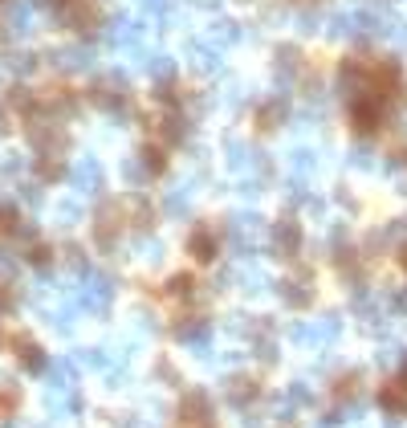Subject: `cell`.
<instances>
[{
	"instance_id": "ac0fdd59",
	"label": "cell",
	"mask_w": 407,
	"mask_h": 428,
	"mask_svg": "<svg viewBox=\"0 0 407 428\" xmlns=\"http://www.w3.org/2000/svg\"><path fill=\"white\" fill-rule=\"evenodd\" d=\"M143 66L151 78H171L176 74V62L167 57V53H143Z\"/></svg>"
},
{
	"instance_id": "8992f818",
	"label": "cell",
	"mask_w": 407,
	"mask_h": 428,
	"mask_svg": "<svg viewBox=\"0 0 407 428\" xmlns=\"http://www.w3.org/2000/svg\"><path fill=\"white\" fill-rule=\"evenodd\" d=\"M350 118H355V131H374L379 118H383V98L379 94H358Z\"/></svg>"
},
{
	"instance_id": "8d00e7d4",
	"label": "cell",
	"mask_w": 407,
	"mask_h": 428,
	"mask_svg": "<svg viewBox=\"0 0 407 428\" xmlns=\"http://www.w3.org/2000/svg\"><path fill=\"white\" fill-rule=\"evenodd\" d=\"M387 167H391V171H403V167H407V155H403V151H395V155L387 159Z\"/></svg>"
},
{
	"instance_id": "f546056e",
	"label": "cell",
	"mask_w": 407,
	"mask_h": 428,
	"mask_svg": "<svg viewBox=\"0 0 407 428\" xmlns=\"http://www.w3.org/2000/svg\"><path fill=\"white\" fill-rule=\"evenodd\" d=\"M13 106H21V111H33V106H37V98H33V90H25V86H16L13 90Z\"/></svg>"
},
{
	"instance_id": "d6a6232c",
	"label": "cell",
	"mask_w": 407,
	"mask_h": 428,
	"mask_svg": "<svg viewBox=\"0 0 407 428\" xmlns=\"http://www.w3.org/2000/svg\"><path fill=\"white\" fill-rule=\"evenodd\" d=\"M143 9L151 17H167V13H171V0H143Z\"/></svg>"
},
{
	"instance_id": "7402d4cb",
	"label": "cell",
	"mask_w": 407,
	"mask_h": 428,
	"mask_svg": "<svg viewBox=\"0 0 407 428\" xmlns=\"http://www.w3.org/2000/svg\"><path fill=\"white\" fill-rule=\"evenodd\" d=\"M16 351H21V359H25V367H33V371H45V355H41V347L37 343H16Z\"/></svg>"
},
{
	"instance_id": "ba28073f",
	"label": "cell",
	"mask_w": 407,
	"mask_h": 428,
	"mask_svg": "<svg viewBox=\"0 0 407 428\" xmlns=\"http://www.w3.org/2000/svg\"><path fill=\"white\" fill-rule=\"evenodd\" d=\"M224 395H228V404L248 408V404L260 395V383H257V379H248V376H228L224 379Z\"/></svg>"
},
{
	"instance_id": "7c38bea8",
	"label": "cell",
	"mask_w": 407,
	"mask_h": 428,
	"mask_svg": "<svg viewBox=\"0 0 407 428\" xmlns=\"http://www.w3.org/2000/svg\"><path fill=\"white\" fill-rule=\"evenodd\" d=\"M318 167H322V159H318V151H314V147H306V143H302V147L290 151V171L297 176V180H309Z\"/></svg>"
},
{
	"instance_id": "4316f807",
	"label": "cell",
	"mask_w": 407,
	"mask_h": 428,
	"mask_svg": "<svg viewBox=\"0 0 407 428\" xmlns=\"http://www.w3.org/2000/svg\"><path fill=\"white\" fill-rule=\"evenodd\" d=\"M78 216H81V204H78V200H62V204H57V225H65V229H69V225H78Z\"/></svg>"
},
{
	"instance_id": "e575fe53",
	"label": "cell",
	"mask_w": 407,
	"mask_h": 428,
	"mask_svg": "<svg viewBox=\"0 0 407 428\" xmlns=\"http://www.w3.org/2000/svg\"><path fill=\"white\" fill-rule=\"evenodd\" d=\"M13 306H16L13 286H8V281H0V310H13Z\"/></svg>"
},
{
	"instance_id": "52a82bcc",
	"label": "cell",
	"mask_w": 407,
	"mask_h": 428,
	"mask_svg": "<svg viewBox=\"0 0 407 428\" xmlns=\"http://www.w3.org/2000/svg\"><path fill=\"white\" fill-rule=\"evenodd\" d=\"M188 62H192V69H195V74H204V78H212V74H220V69H224V62H220V50H216V45H208V41L188 45Z\"/></svg>"
},
{
	"instance_id": "83f0119b",
	"label": "cell",
	"mask_w": 407,
	"mask_h": 428,
	"mask_svg": "<svg viewBox=\"0 0 407 428\" xmlns=\"http://www.w3.org/2000/svg\"><path fill=\"white\" fill-rule=\"evenodd\" d=\"M346 164H350V167H362V171H367V167H374V151H371V147H350Z\"/></svg>"
},
{
	"instance_id": "44dd1931",
	"label": "cell",
	"mask_w": 407,
	"mask_h": 428,
	"mask_svg": "<svg viewBox=\"0 0 407 428\" xmlns=\"http://www.w3.org/2000/svg\"><path fill=\"white\" fill-rule=\"evenodd\" d=\"M37 176H41V180H65L69 171H65V164H57L53 155H37Z\"/></svg>"
},
{
	"instance_id": "836d02e7",
	"label": "cell",
	"mask_w": 407,
	"mask_h": 428,
	"mask_svg": "<svg viewBox=\"0 0 407 428\" xmlns=\"http://www.w3.org/2000/svg\"><path fill=\"white\" fill-rule=\"evenodd\" d=\"M21 200L25 204H41V184H21Z\"/></svg>"
},
{
	"instance_id": "484cf974",
	"label": "cell",
	"mask_w": 407,
	"mask_h": 428,
	"mask_svg": "<svg viewBox=\"0 0 407 428\" xmlns=\"http://www.w3.org/2000/svg\"><path fill=\"white\" fill-rule=\"evenodd\" d=\"M285 200H290V204H309V188H306V180H297V176H293L290 184H285Z\"/></svg>"
},
{
	"instance_id": "9c48e42d",
	"label": "cell",
	"mask_w": 407,
	"mask_h": 428,
	"mask_svg": "<svg viewBox=\"0 0 407 428\" xmlns=\"http://www.w3.org/2000/svg\"><path fill=\"white\" fill-rule=\"evenodd\" d=\"M53 66L65 69V74L94 69V50H86V45H69V50H57V53H53Z\"/></svg>"
},
{
	"instance_id": "d4e9b609",
	"label": "cell",
	"mask_w": 407,
	"mask_h": 428,
	"mask_svg": "<svg viewBox=\"0 0 407 428\" xmlns=\"http://www.w3.org/2000/svg\"><path fill=\"white\" fill-rule=\"evenodd\" d=\"M4 66L13 69V74H33L37 69V53H8Z\"/></svg>"
},
{
	"instance_id": "9a60e30c",
	"label": "cell",
	"mask_w": 407,
	"mask_h": 428,
	"mask_svg": "<svg viewBox=\"0 0 407 428\" xmlns=\"http://www.w3.org/2000/svg\"><path fill=\"white\" fill-rule=\"evenodd\" d=\"M216 237H212L208 229H195L192 237H188V253H192L195 261H212V257H216Z\"/></svg>"
},
{
	"instance_id": "d590c367",
	"label": "cell",
	"mask_w": 407,
	"mask_h": 428,
	"mask_svg": "<svg viewBox=\"0 0 407 428\" xmlns=\"http://www.w3.org/2000/svg\"><path fill=\"white\" fill-rule=\"evenodd\" d=\"M29 261H33V265H49V249H45V245H33V249H29Z\"/></svg>"
},
{
	"instance_id": "74e56055",
	"label": "cell",
	"mask_w": 407,
	"mask_h": 428,
	"mask_svg": "<svg viewBox=\"0 0 407 428\" xmlns=\"http://www.w3.org/2000/svg\"><path fill=\"white\" fill-rule=\"evenodd\" d=\"M4 127H8V123H4V106H0V131H4Z\"/></svg>"
},
{
	"instance_id": "5bb4252c",
	"label": "cell",
	"mask_w": 407,
	"mask_h": 428,
	"mask_svg": "<svg viewBox=\"0 0 407 428\" xmlns=\"http://www.w3.org/2000/svg\"><path fill=\"white\" fill-rule=\"evenodd\" d=\"M232 281H241L244 294H265V290H269V278H265V269H257V265H241V269H232Z\"/></svg>"
},
{
	"instance_id": "277c9868",
	"label": "cell",
	"mask_w": 407,
	"mask_h": 428,
	"mask_svg": "<svg viewBox=\"0 0 407 428\" xmlns=\"http://www.w3.org/2000/svg\"><path fill=\"white\" fill-rule=\"evenodd\" d=\"M69 184L78 188V192H98L102 188V164H98L94 155H81L69 164Z\"/></svg>"
},
{
	"instance_id": "4fadbf2b",
	"label": "cell",
	"mask_w": 407,
	"mask_h": 428,
	"mask_svg": "<svg viewBox=\"0 0 407 428\" xmlns=\"http://www.w3.org/2000/svg\"><path fill=\"white\" fill-rule=\"evenodd\" d=\"M253 151H248V143H241V139H224V164L232 167V171H253Z\"/></svg>"
},
{
	"instance_id": "e0dca14e",
	"label": "cell",
	"mask_w": 407,
	"mask_h": 428,
	"mask_svg": "<svg viewBox=\"0 0 407 428\" xmlns=\"http://www.w3.org/2000/svg\"><path fill=\"white\" fill-rule=\"evenodd\" d=\"M281 298L290 302L293 310H306L309 302H314V290H309L306 281H285V290H281Z\"/></svg>"
},
{
	"instance_id": "1f68e13d",
	"label": "cell",
	"mask_w": 407,
	"mask_h": 428,
	"mask_svg": "<svg viewBox=\"0 0 407 428\" xmlns=\"http://www.w3.org/2000/svg\"><path fill=\"white\" fill-rule=\"evenodd\" d=\"M257 359H260V363H277V343H273V339L257 343Z\"/></svg>"
},
{
	"instance_id": "3957f363",
	"label": "cell",
	"mask_w": 407,
	"mask_h": 428,
	"mask_svg": "<svg viewBox=\"0 0 407 428\" xmlns=\"http://www.w3.org/2000/svg\"><path fill=\"white\" fill-rule=\"evenodd\" d=\"M179 416H183V428H212V400L204 392H188L179 404Z\"/></svg>"
},
{
	"instance_id": "cb8c5ba5",
	"label": "cell",
	"mask_w": 407,
	"mask_h": 428,
	"mask_svg": "<svg viewBox=\"0 0 407 428\" xmlns=\"http://www.w3.org/2000/svg\"><path fill=\"white\" fill-rule=\"evenodd\" d=\"M122 176H127V184H147L151 180V171H147V164L139 159V155H130L127 164H122Z\"/></svg>"
},
{
	"instance_id": "603a6c76",
	"label": "cell",
	"mask_w": 407,
	"mask_h": 428,
	"mask_svg": "<svg viewBox=\"0 0 407 428\" xmlns=\"http://www.w3.org/2000/svg\"><path fill=\"white\" fill-rule=\"evenodd\" d=\"M159 131H163V139H167V143H179V139L188 135V123H183L179 115H167V118L159 123Z\"/></svg>"
},
{
	"instance_id": "5b68a950",
	"label": "cell",
	"mask_w": 407,
	"mask_h": 428,
	"mask_svg": "<svg viewBox=\"0 0 407 428\" xmlns=\"http://www.w3.org/2000/svg\"><path fill=\"white\" fill-rule=\"evenodd\" d=\"M33 29V0H8L4 4V29L0 37H21Z\"/></svg>"
},
{
	"instance_id": "6da1fadb",
	"label": "cell",
	"mask_w": 407,
	"mask_h": 428,
	"mask_svg": "<svg viewBox=\"0 0 407 428\" xmlns=\"http://www.w3.org/2000/svg\"><path fill=\"white\" fill-rule=\"evenodd\" d=\"M78 306L90 314H106L114 302V278H106V274H98V269H86L81 274V290L78 294Z\"/></svg>"
},
{
	"instance_id": "f1b7e54d",
	"label": "cell",
	"mask_w": 407,
	"mask_h": 428,
	"mask_svg": "<svg viewBox=\"0 0 407 428\" xmlns=\"http://www.w3.org/2000/svg\"><path fill=\"white\" fill-rule=\"evenodd\" d=\"M139 159L147 164V171H151V176H155V171H159L163 164H167V155H163V147H143V155H139Z\"/></svg>"
},
{
	"instance_id": "ffe728a7",
	"label": "cell",
	"mask_w": 407,
	"mask_h": 428,
	"mask_svg": "<svg viewBox=\"0 0 407 428\" xmlns=\"http://www.w3.org/2000/svg\"><path fill=\"white\" fill-rule=\"evenodd\" d=\"M290 115V106H285V102L281 98H273V102H265V106H260V127H281V118Z\"/></svg>"
},
{
	"instance_id": "8fae6325",
	"label": "cell",
	"mask_w": 407,
	"mask_h": 428,
	"mask_svg": "<svg viewBox=\"0 0 407 428\" xmlns=\"http://www.w3.org/2000/svg\"><path fill=\"white\" fill-rule=\"evenodd\" d=\"M338 334H342L338 314H326V318H314V322H309V347H334Z\"/></svg>"
},
{
	"instance_id": "7a4b0ae2",
	"label": "cell",
	"mask_w": 407,
	"mask_h": 428,
	"mask_svg": "<svg viewBox=\"0 0 407 428\" xmlns=\"http://www.w3.org/2000/svg\"><path fill=\"white\" fill-rule=\"evenodd\" d=\"M269 249H273L277 257H293L297 249H302V229H297V220H273L269 225Z\"/></svg>"
},
{
	"instance_id": "2e32d148",
	"label": "cell",
	"mask_w": 407,
	"mask_h": 428,
	"mask_svg": "<svg viewBox=\"0 0 407 428\" xmlns=\"http://www.w3.org/2000/svg\"><path fill=\"white\" fill-rule=\"evenodd\" d=\"M241 37H244V29L236 25V21H216L212 33H208V45L220 50V45H232V41H241Z\"/></svg>"
},
{
	"instance_id": "f35d334b",
	"label": "cell",
	"mask_w": 407,
	"mask_h": 428,
	"mask_svg": "<svg viewBox=\"0 0 407 428\" xmlns=\"http://www.w3.org/2000/svg\"><path fill=\"white\" fill-rule=\"evenodd\" d=\"M0 4H8V0H0Z\"/></svg>"
},
{
	"instance_id": "4dcf8cb0",
	"label": "cell",
	"mask_w": 407,
	"mask_h": 428,
	"mask_svg": "<svg viewBox=\"0 0 407 428\" xmlns=\"http://www.w3.org/2000/svg\"><path fill=\"white\" fill-rule=\"evenodd\" d=\"M21 167H25V155H8L0 164V176H21Z\"/></svg>"
},
{
	"instance_id": "d6986e66",
	"label": "cell",
	"mask_w": 407,
	"mask_h": 428,
	"mask_svg": "<svg viewBox=\"0 0 407 428\" xmlns=\"http://www.w3.org/2000/svg\"><path fill=\"white\" fill-rule=\"evenodd\" d=\"M383 412H387V416H403L407 412V388L403 383H395V388L383 392Z\"/></svg>"
},
{
	"instance_id": "30bf717a",
	"label": "cell",
	"mask_w": 407,
	"mask_h": 428,
	"mask_svg": "<svg viewBox=\"0 0 407 428\" xmlns=\"http://www.w3.org/2000/svg\"><path fill=\"white\" fill-rule=\"evenodd\" d=\"M192 196H195L192 184H176V188H167L163 200H159L163 216H188V213H192Z\"/></svg>"
}]
</instances>
